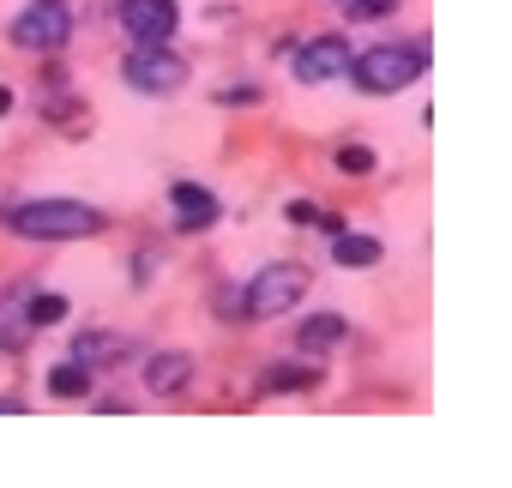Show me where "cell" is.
<instances>
[{
  "mask_svg": "<svg viewBox=\"0 0 512 488\" xmlns=\"http://www.w3.org/2000/svg\"><path fill=\"white\" fill-rule=\"evenodd\" d=\"M7 229L25 241H79V235L103 229V211H91L79 199H31V205L7 211Z\"/></svg>",
  "mask_w": 512,
  "mask_h": 488,
  "instance_id": "1",
  "label": "cell"
},
{
  "mask_svg": "<svg viewBox=\"0 0 512 488\" xmlns=\"http://www.w3.org/2000/svg\"><path fill=\"white\" fill-rule=\"evenodd\" d=\"M422 67H428V49H410V43H380V49H368V55L350 67V79H356L362 91L386 97V91H404Z\"/></svg>",
  "mask_w": 512,
  "mask_h": 488,
  "instance_id": "2",
  "label": "cell"
},
{
  "mask_svg": "<svg viewBox=\"0 0 512 488\" xmlns=\"http://www.w3.org/2000/svg\"><path fill=\"white\" fill-rule=\"evenodd\" d=\"M308 296V266H266L260 278L247 284V314H260V320H272V314H284V308H296Z\"/></svg>",
  "mask_w": 512,
  "mask_h": 488,
  "instance_id": "3",
  "label": "cell"
},
{
  "mask_svg": "<svg viewBox=\"0 0 512 488\" xmlns=\"http://www.w3.org/2000/svg\"><path fill=\"white\" fill-rule=\"evenodd\" d=\"M127 85L133 91H151V97H163V91H181L187 85V61L181 55H169L163 43H139L133 55H127Z\"/></svg>",
  "mask_w": 512,
  "mask_h": 488,
  "instance_id": "4",
  "label": "cell"
},
{
  "mask_svg": "<svg viewBox=\"0 0 512 488\" xmlns=\"http://www.w3.org/2000/svg\"><path fill=\"white\" fill-rule=\"evenodd\" d=\"M67 37H73L67 0H31V7L13 19V43H25V49H61Z\"/></svg>",
  "mask_w": 512,
  "mask_h": 488,
  "instance_id": "5",
  "label": "cell"
},
{
  "mask_svg": "<svg viewBox=\"0 0 512 488\" xmlns=\"http://www.w3.org/2000/svg\"><path fill=\"white\" fill-rule=\"evenodd\" d=\"M115 13H121V25L133 31V43H163L169 31H175V0H115Z\"/></svg>",
  "mask_w": 512,
  "mask_h": 488,
  "instance_id": "6",
  "label": "cell"
},
{
  "mask_svg": "<svg viewBox=\"0 0 512 488\" xmlns=\"http://www.w3.org/2000/svg\"><path fill=\"white\" fill-rule=\"evenodd\" d=\"M344 67H350V55H344L338 37H320V43L296 49V79H302V85H326V79H338Z\"/></svg>",
  "mask_w": 512,
  "mask_h": 488,
  "instance_id": "7",
  "label": "cell"
},
{
  "mask_svg": "<svg viewBox=\"0 0 512 488\" xmlns=\"http://www.w3.org/2000/svg\"><path fill=\"white\" fill-rule=\"evenodd\" d=\"M31 296L25 290H7L0 296V350H25L31 344Z\"/></svg>",
  "mask_w": 512,
  "mask_h": 488,
  "instance_id": "8",
  "label": "cell"
},
{
  "mask_svg": "<svg viewBox=\"0 0 512 488\" xmlns=\"http://www.w3.org/2000/svg\"><path fill=\"white\" fill-rule=\"evenodd\" d=\"M169 205H175L181 229H205V223L217 217V199H211L205 187H193V181H175V187H169Z\"/></svg>",
  "mask_w": 512,
  "mask_h": 488,
  "instance_id": "9",
  "label": "cell"
},
{
  "mask_svg": "<svg viewBox=\"0 0 512 488\" xmlns=\"http://www.w3.org/2000/svg\"><path fill=\"white\" fill-rule=\"evenodd\" d=\"M145 380H151V392H181L187 380H193V356H151V368H145Z\"/></svg>",
  "mask_w": 512,
  "mask_h": 488,
  "instance_id": "10",
  "label": "cell"
},
{
  "mask_svg": "<svg viewBox=\"0 0 512 488\" xmlns=\"http://www.w3.org/2000/svg\"><path fill=\"white\" fill-rule=\"evenodd\" d=\"M332 260H338V266H374V260H380V241H374V235H338V241H332Z\"/></svg>",
  "mask_w": 512,
  "mask_h": 488,
  "instance_id": "11",
  "label": "cell"
},
{
  "mask_svg": "<svg viewBox=\"0 0 512 488\" xmlns=\"http://www.w3.org/2000/svg\"><path fill=\"white\" fill-rule=\"evenodd\" d=\"M49 392H55V398H85V392H91V368H85V362H61V368L49 374Z\"/></svg>",
  "mask_w": 512,
  "mask_h": 488,
  "instance_id": "12",
  "label": "cell"
},
{
  "mask_svg": "<svg viewBox=\"0 0 512 488\" xmlns=\"http://www.w3.org/2000/svg\"><path fill=\"white\" fill-rule=\"evenodd\" d=\"M344 332H350V326H344L338 314H320V320H308V326H302V350H332Z\"/></svg>",
  "mask_w": 512,
  "mask_h": 488,
  "instance_id": "13",
  "label": "cell"
},
{
  "mask_svg": "<svg viewBox=\"0 0 512 488\" xmlns=\"http://www.w3.org/2000/svg\"><path fill=\"white\" fill-rule=\"evenodd\" d=\"M314 380H320V368H266V392H302Z\"/></svg>",
  "mask_w": 512,
  "mask_h": 488,
  "instance_id": "14",
  "label": "cell"
},
{
  "mask_svg": "<svg viewBox=\"0 0 512 488\" xmlns=\"http://www.w3.org/2000/svg\"><path fill=\"white\" fill-rule=\"evenodd\" d=\"M67 320V302L61 296H31V326H55Z\"/></svg>",
  "mask_w": 512,
  "mask_h": 488,
  "instance_id": "15",
  "label": "cell"
},
{
  "mask_svg": "<svg viewBox=\"0 0 512 488\" xmlns=\"http://www.w3.org/2000/svg\"><path fill=\"white\" fill-rule=\"evenodd\" d=\"M338 169L368 175V169H374V151H368V145H344V151H338Z\"/></svg>",
  "mask_w": 512,
  "mask_h": 488,
  "instance_id": "16",
  "label": "cell"
},
{
  "mask_svg": "<svg viewBox=\"0 0 512 488\" xmlns=\"http://www.w3.org/2000/svg\"><path fill=\"white\" fill-rule=\"evenodd\" d=\"M398 0H344V13L350 19H380V13H392Z\"/></svg>",
  "mask_w": 512,
  "mask_h": 488,
  "instance_id": "17",
  "label": "cell"
},
{
  "mask_svg": "<svg viewBox=\"0 0 512 488\" xmlns=\"http://www.w3.org/2000/svg\"><path fill=\"white\" fill-rule=\"evenodd\" d=\"M79 356H127V344H115V338H85Z\"/></svg>",
  "mask_w": 512,
  "mask_h": 488,
  "instance_id": "18",
  "label": "cell"
},
{
  "mask_svg": "<svg viewBox=\"0 0 512 488\" xmlns=\"http://www.w3.org/2000/svg\"><path fill=\"white\" fill-rule=\"evenodd\" d=\"M7 109H13V91H7V85H0V115H7Z\"/></svg>",
  "mask_w": 512,
  "mask_h": 488,
  "instance_id": "19",
  "label": "cell"
}]
</instances>
